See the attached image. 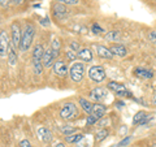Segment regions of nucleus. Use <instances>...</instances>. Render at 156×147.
Instances as JSON below:
<instances>
[{
  "instance_id": "nucleus-27",
  "label": "nucleus",
  "mask_w": 156,
  "mask_h": 147,
  "mask_svg": "<svg viewBox=\"0 0 156 147\" xmlns=\"http://www.w3.org/2000/svg\"><path fill=\"white\" fill-rule=\"evenodd\" d=\"M57 3L60 4H68V5H76V4L80 3V0H56Z\"/></svg>"
},
{
  "instance_id": "nucleus-7",
  "label": "nucleus",
  "mask_w": 156,
  "mask_h": 147,
  "mask_svg": "<svg viewBox=\"0 0 156 147\" xmlns=\"http://www.w3.org/2000/svg\"><path fill=\"white\" fill-rule=\"evenodd\" d=\"M11 34H12V46L14 48H18L20 45H21V37H22V31L20 29V25L16 22L12 23L11 26Z\"/></svg>"
},
{
  "instance_id": "nucleus-28",
  "label": "nucleus",
  "mask_w": 156,
  "mask_h": 147,
  "mask_svg": "<svg viewBox=\"0 0 156 147\" xmlns=\"http://www.w3.org/2000/svg\"><path fill=\"white\" fill-rule=\"evenodd\" d=\"M76 57H78L76 51H73V50H68L66 51V59L68 60H74Z\"/></svg>"
},
{
  "instance_id": "nucleus-25",
  "label": "nucleus",
  "mask_w": 156,
  "mask_h": 147,
  "mask_svg": "<svg viewBox=\"0 0 156 147\" xmlns=\"http://www.w3.org/2000/svg\"><path fill=\"white\" fill-rule=\"evenodd\" d=\"M107 137H108V130L107 129H100V130H98L96 131V134H95V138L96 141H104Z\"/></svg>"
},
{
  "instance_id": "nucleus-19",
  "label": "nucleus",
  "mask_w": 156,
  "mask_h": 147,
  "mask_svg": "<svg viewBox=\"0 0 156 147\" xmlns=\"http://www.w3.org/2000/svg\"><path fill=\"white\" fill-rule=\"evenodd\" d=\"M134 73L138 77L144 78V80H150V78L154 77V73L151 70H148V69H144V68H136V69L134 70Z\"/></svg>"
},
{
  "instance_id": "nucleus-18",
  "label": "nucleus",
  "mask_w": 156,
  "mask_h": 147,
  "mask_svg": "<svg viewBox=\"0 0 156 147\" xmlns=\"http://www.w3.org/2000/svg\"><path fill=\"white\" fill-rule=\"evenodd\" d=\"M77 56L81 59V60H83V61H91L92 60V52L91 50H89V48H81L80 51H78L77 53Z\"/></svg>"
},
{
  "instance_id": "nucleus-17",
  "label": "nucleus",
  "mask_w": 156,
  "mask_h": 147,
  "mask_svg": "<svg viewBox=\"0 0 156 147\" xmlns=\"http://www.w3.org/2000/svg\"><path fill=\"white\" fill-rule=\"evenodd\" d=\"M96 53H98L99 57H103V59H112L113 57V53L111 52V50L104 47V46H98L96 47Z\"/></svg>"
},
{
  "instance_id": "nucleus-20",
  "label": "nucleus",
  "mask_w": 156,
  "mask_h": 147,
  "mask_svg": "<svg viewBox=\"0 0 156 147\" xmlns=\"http://www.w3.org/2000/svg\"><path fill=\"white\" fill-rule=\"evenodd\" d=\"M83 138H85L83 134H80V133H73L70 135H65V141L68 143H80Z\"/></svg>"
},
{
  "instance_id": "nucleus-23",
  "label": "nucleus",
  "mask_w": 156,
  "mask_h": 147,
  "mask_svg": "<svg viewBox=\"0 0 156 147\" xmlns=\"http://www.w3.org/2000/svg\"><path fill=\"white\" fill-rule=\"evenodd\" d=\"M104 38L107 41H111V42H116V41H120L121 38V33L119 30H112V31H108L104 35Z\"/></svg>"
},
{
  "instance_id": "nucleus-8",
  "label": "nucleus",
  "mask_w": 156,
  "mask_h": 147,
  "mask_svg": "<svg viewBox=\"0 0 156 147\" xmlns=\"http://www.w3.org/2000/svg\"><path fill=\"white\" fill-rule=\"evenodd\" d=\"M9 39L7 35L5 30H0V57L8 56V50H9Z\"/></svg>"
},
{
  "instance_id": "nucleus-36",
  "label": "nucleus",
  "mask_w": 156,
  "mask_h": 147,
  "mask_svg": "<svg viewBox=\"0 0 156 147\" xmlns=\"http://www.w3.org/2000/svg\"><path fill=\"white\" fill-rule=\"evenodd\" d=\"M9 0H0V5H8Z\"/></svg>"
},
{
  "instance_id": "nucleus-37",
  "label": "nucleus",
  "mask_w": 156,
  "mask_h": 147,
  "mask_svg": "<svg viewBox=\"0 0 156 147\" xmlns=\"http://www.w3.org/2000/svg\"><path fill=\"white\" fill-rule=\"evenodd\" d=\"M53 147H65V145H64V143H61V142H58V143H56Z\"/></svg>"
},
{
  "instance_id": "nucleus-13",
  "label": "nucleus",
  "mask_w": 156,
  "mask_h": 147,
  "mask_svg": "<svg viewBox=\"0 0 156 147\" xmlns=\"http://www.w3.org/2000/svg\"><path fill=\"white\" fill-rule=\"evenodd\" d=\"M37 135H38L39 141L44 142V143H48V142L52 139V133H51V130L47 129V128H44V126H39L38 130H37Z\"/></svg>"
},
{
  "instance_id": "nucleus-6",
  "label": "nucleus",
  "mask_w": 156,
  "mask_h": 147,
  "mask_svg": "<svg viewBox=\"0 0 156 147\" xmlns=\"http://www.w3.org/2000/svg\"><path fill=\"white\" fill-rule=\"evenodd\" d=\"M108 89L112 90L115 92V94H117L119 96H130V92L129 90L125 87V85H122V83H119V82H115V81H111L108 83Z\"/></svg>"
},
{
  "instance_id": "nucleus-31",
  "label": "nucleus",
  "mask_w": 156,
  "mask_h": 147,
  "mask_svg": "<svg viewBox=\"0 0 156 147\" xmlns=\"http://www.w3.org/2000/svg\"><path fill=\"white\" fill-rule=\"evenodd\" d=\"M20 147H33V146L27 139H22L21 142H20Z\"/></svg>"
},
{
  "instance_id": "nucleus-10",
  "label": "nucleus",
  "mask_w": 156,
  "mask_h": 147,
  "mask_svg": "<svg viewBox=\"0 0 156 147\" xmlns=\"http://www.w3.org/2000/svg\"><path fill=\"white\" fill-rule=\"evenodd\" d=\"M89 98L92 100L98 102V103H100L101 100H104L107 98V91L103 89V87H96V89L91 90L89 92Z\"/></svg>"
},
{
  "instance_id": "nucleus-29",
  "label": "nucleus",
  "mask_w": 156,
  "mask_h": 147,
  "mask_svg": "<svg viewBox=\"0 0 156 147\" xmlns=\"http://www.w3.org/2000/svg\"><path fill=\"white\" fill-rule=\"evenodd\" d=\"M130 141H131V137H125V138L119 143V147H124V146H126V145H129Z\"/></svg>"
},
{
  "instance_id": "nucleus-3",
  "label": "nucleus",
  "mask_w": 156,
  "mask_h": 147,
  "mask_svg": "<svg viewBox=\"0 0 156 147\" xmlns=\"http://www.w3.org/2000/svg\"><path fill=\"white\" fill-rule=\"evenodd\" d=\"M78 108L74 103H65L64 106L61 107L60 109V116L62 120H66V121H70V120H74L78 117Z\"/></svg>"
},
{
  "instance_id": "nucleus-22",
  "label": "nucleus",
  "mask_w": 156,
  "mask_h": 147,
  "mask_svg": "<svg viewBox=\"0 0 156 147\" xmlns=\"http://www.w3.org/2000/svg\"><path fill=\"white\" fill-rule=\"evenodd\" d=\"M78 103H80L81 108L83 109L87 115L91 113V109H92V104L89 102V99H85V98H80V100H78Z\"/></svg>"
},
{
  "instance_id": "nucleus-32",
  "label": "nucleus",
  "mask_w": 156,
  "mask_h": 147,
  "mask_svg": "<svg viewBox=\"0 0 156 147\" xmlns=\"http://www.w3.org/2000/svg\"><path fill=\"white\" fill-rule=\"evenodd\" d=\"M96 121H98V120L95 119V117H92L91 115H89V116H87V124H89V125H94Z\"/></svg>"
},
{
  "instance_id": "nucleus-35",
  "label": "nucleus",
  "mask_w": 156,
  "mask_h": 147,
  "mask_svg": "<svg viewBox=\"0 0 156 147\" xmlns=\"http://www.w3.org/2000/svg\"><path fill=\"white\" fill-rule=\"evenodd\" d=\"M48 23H50V20L48 18H43L42 20V25H48Z\"/></svg>"
},
{
  "instance_id": "nucleus-1",
  "label": "nucleus",
  "mask_w": 156,
  "mask_h": 147,
  "mask_svg": "<svg viewBox=\"0 0 156 147\" xmlns=\"http://www.w3.org/2000/svg\"><path fill=\"white\" fill-rule=\"evenodd\" d=\"M35 35V29L31 23H26L22 30V37H21V45H20V50L26 52L33 45V39Z\"/></svg>"
},
{
  "instance_id": "nucleus-33",
  "label": "nucleus",
  "mask_w": 156,
  "mask_h": 147,
  "mask_svg": "<svg viewBox=\"0 0 156 147\" xmlns=\"http://www.w3.org/2000/svg\"><path fill=\"white\" fill-rule=\"evenodd\" d=\"M70 50H73V51H76L77 53H78V51H80V45H77L76 42H73L72 45H70Z\"/></svg>"
},
{
  "instance_id": "nucleus-15",
  "label": "nucleus",
  "mask_w": 156,
  "mask_h": 147,
  "mask_svg": "<svg viewBox=\"0 0 156 147\" xmlns=\"http://www.w3.org/2000/svg\"><path fill=\"white\" fill-rule=\"evenodd\" d=\"M53 14H55V17L56 18H61V17H65L66 14H68V9L64 5V4H60V3H57L53 5Z\"/></svg>"
},
{
  "instance_id": "nucleus-30",
  "label": "nucleus",
  "mask_w": 156,
  "mask_h": 147,
  "mask_svg": "<svg viewBox=\"0 0 156 147\" xmlns=\"http://www.w3.org/2000/svg\"><path fill=\"white\" fill-rule=\"evenodd\" d=\"M92 31H94L95 34H99V33H104V30L103 29H101L99 25H98V23H94V25H92Z\"/></svg>"
},
{
  "instance_id": "nucleus-26",
  "label": "nucleus",
  "mask_w": 156,
  "mask_h": 147,
  "mask_svg": "<svg viewBox=\"0 0 156 147\" xmlns=\"http://www.w3.org/2000/svg\"><path fill=\"white\" fill-rule=\"evenodd\" d=\"M61 133L65 134V135H70V134L74 133V128L70 125H64V126H61Z\"/></svg>"
},
{
  "instance_id": "nucleus-34",
  "label": "nucleus",
  "mask_w": 156,
  "mask_h": 147,
  "mask_svg": "<svg viewBox=\"0 0 156 147\" xmlns=\"http://www.w3.org/2000/svg\"><path fill=\"white\" fill-rule=\"evenodd\" d=\"M148 38H150V41L152 42V43H156V33H155V31L150 33V34H148Z\"/></svg>"
},
{
  "instance_id": "nucleus-16",
  "label": "nucleus",
  "mask_w": 156,
  "mask_h": 147,
  "mask_svg": "<svg viewBox=\"0 0 156 147\" xmlns=\"http://www.w3.org/2000/svg\"><path fill=\"white\" fill-rule=\"evenodd\" d=\"M109 50L113 53V56H119V57H124V56H126V53H128L125 46H122V45H115V46H112Z\"/></svg>"
},
{
  "instance_id": "nucleus-21",
  "label": "nucleus",
  "mask_w": 156,
  "mask_h": 147,
  "mask_svg": "<svg viewBox=\"0 0 156 147\" xmlns=\"http://www.w3.org/2000/svg\"><path fill=\"white\" fill-rule=\"evenodd\" d=\"M8 63H9V65H12V66H14L17 63V53L14 51V47L12 45L9 46V50H8Z\"/></svg>"
},
{
  "instance_id": "nucleus-2",
  "label": "nucleus",
  "mask_w": 156,
  "mask_h": 147,
  "mask_svg": "<svg viewBox=\"0 0 156 147\" xmlns=\"http://www.w3.org/2000/svg\"><path fill=\"white\" fill-rule=\"evenodd\" d=\"M43 53H44V48L42 45H37L33 50V68L34 72L37 74H42L43 72V64H42V59H43Z\"/></svg>"
},
{
  "instance_id": "nucleus-14",
  "label": "nucleus",
  "mask_w": 156,
  "mask_h": 147,
  "mask_svg": "<svg viewBox=\"0 0 156 147\" xmlns=\"http://www.w3.org/2000/svg\"><path fill=\"white\" fill-rule=\"evenodd\" d=\"M150 119H151V116L147 113V112L139 111L138 113H135V116H134L133 124L134 125H144V124H147V122L150 121Z\"/></svg>"
},
{
  "instance_id": "nucleus-38",
  "label": "nucleus",
  "mask_w": 156,
  "mask_h": 147,
  "mask_svg": "<svg viewBox=\"0 0 156 147\" xmlns=\"http://www.w3.org/2000/svg\"><path fill=\"white\" fill-rule=\"evenodd\" d=\"M152 104L156 106V92H155V95H154V98H152Z\"/></svg>"
},
{
  "instance_id": "nucleus-24",
  "label": "nucleus",
  "mask_w": 156,
  "mask_h": 147,
  "mask_svg": "<svg viewBox=\"0 0 156 147\" xmlns=\"http://www.w3.org/2000/svg\"><path fill=\"white\" fill-rule=\"evenodd\" d=\"M60 47H61V43H60V41H58L57 38H55L52 41V45H51V50L53 51V53L57 56L58 55V52H60Z\"/></svg>"
},
{
  "instance_id": "nucleus-12",
  "label": "nucleus",
  "mask_w": 156,
  "mask_h": 147,
  "mask_svg": "<svg viewBox=\"0 0 156 147\" xmlns=\"http://www.w3.org/2000/svg\"><path fill=\"white\" fill-rule=\"evenodd\" d=\"M55 57H56V55L53 53V51L51 50V48H48V50H44V53H43V59H42L43 66H46V68L52 66L53 63H55Z\"/></svg>"
},
{
  "instance_id": "nucleus-11",
  "label": "nucleus",
  "mask_w": 156,
  "mask_h": 147,
  "mask_svg": "<svg viewBox=\"0 0 156 147\" xmlns=\"http://www.w3.org/2000/svg\"><path fill=\"white\" fill-rule=\"evenodd\" d=\"M105 106L101 104V103H95V104H92V109H91V116L95 117L96 120H100L101 117H103L105 115Z\"/></svg>"
},
{
  "instance_id": "nucleus-5",
  "label": "nucleus",
  "mask_w": 156,
  "mask_h": 147,
  "mask_svg": "<svg viewBox=\"0 0 156 147\" xmlns=\"http://www.w3.org/2000/svg\"><path fill=\"white\" fill-rule=\"evenodd\" d=\"M89 77L94 82L100 83V82H103L105 78H107V74H105V70H104L103 66L94 65V66H91L90 69H89Z\"/></svg>"
},
{
  "instance_id": "nucleus-9",
  "label": "nucleus",
  "mask_w": 156,
  "mask_h": 147,
  "mask_svg": "<svg viewBox=\"0 0 156 147\" xmlns=\"http://www.w3.org/2000/svg\"><path fill=\"white\" fill-rule=\"evenodd\" d=\"M52 70L55 73L56 76L58 77H66L68 76V66L64 61L58 60V61H55L52 65Z\"/></svg>"
},
{
  "instance_id": "nucleus-4",
  "label": "nucleus",
  "mask_w": 156,
  "mask_h": 147,
  "mask_svg": "<svg viewBox=\"0 0 156 147\" xmlns=\"http://www.w3.org/2000/svg\"><path fill=\"white\" fill-rule=\"evenodd\" d=\"M69 77L73 82H81L85 77V64L81 61L73 63L69 69Z\"/></svg>"
}]
</instances>
